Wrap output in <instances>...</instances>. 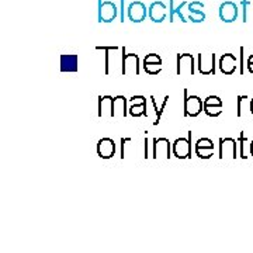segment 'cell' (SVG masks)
<instances>
[{
	"mask_svg": "<svg viewBox=\"0 0 253 253\" xmlns=\"http://www.w3.org/2000/svg\"><path fill=\"white\" fill-rule=\"evenodd\" d=\"M152 146V156L154 159H170L172 142L168 138H155Z\"/></svg>",
	"mask_w": 253,
	"mask_h": 253,
	"instance_id": "3",
	"label": "cell"
},
{
	"mask_svg": "<svg viewBox=\"0 0 253 253\" xmlns=\"http://www.w3.org/2000/svg\"><path fill=\"white\" fill-rule=\"evenodd\" d=\"M246 100H248V96H245V94H239L236 99V116L238 117H242V109H244V103Z\"/></svg>",
	"mask_w": 253,
	"mask_h": 253,
	"instance_id": "25",
	"label": "cell"
},
{
	"mask_svg": "<svg viewBox=\"0 0 253 253\" xmlns=\"http://www.w3.org/2000/svg\"><path fill=\"white\" fill-rule=\"evenodd\" d=\"M151 100H152V104H154L155 107V113H156V120H155L154 126H158L159 123H161V117H162L163 114V109L166 107V104H168V100H169V96H166L162 101V106H161V109L158 110V104H156V100H155L154 96H151Z\"/></svg>",
	"mask_w": 253,
	"mask_h": 253,
	"instance_id": "22",
	"label": "cell"
},
{
	"mask_svg": "<svg viewBox=\"0 0 253 253\" xmlns=\"http://www.w3.org/2000/svg\"><path fill=\"white\" fill-rule=\"evenodd\" d=\"M219 18L224 23H234L239 16V7L234 1H224L219 6Z\"/></svg>",
	"mask_w": 253,
	"mask_h": 253,
	"instance_id": "9",
	"label": "cell"
},
{
	"mask_svg": "<svg viewBox=\"0 0 253 253\" xmlns=\"http://www.w3.org/2000/svg\"><path fill=\"white\" fill-rule=\"evenodd\" d=\"M204 9V3L203 1H191L187 4V11H201Z\"/></svg>",
	"mask_w": 253,
	"mask_h": 253,
	"instance_id": "28",
	"label": "cell"
},
{
	"mask_svg": "<svg viewBox=\"0 0 253 253\" xmlns=\"http://www.w3.org/2000/svg\"><path fill=\"white\" fill-rule=\"evenodd\" d=\"M197 66L201 75H215V54H199Z\"/></svg>",
	"mask_w": 253,
	"mask_h": 253,
	"instance_id": "10",
	"label": "cell"
},
{
	"mask_svg": "<svg viewBox=\"0 0 253 253\" xmlns=\"http://www.w3.org/2000/svg\"><path fill=\"white\" fill-rule=\"evenodd\" d=\"M183 94H184V116L191 118L199 117L200 113L204 111V101L196 94H189L187 89L183 90Z\"/></svg>",
	"mask_w": 253,
	"mask_h": 253,
	"instance_id": "1",
	"label": "cell"
},
{
	"mask_svg": "<svg viewBox=\"0 0 253 253\" xmlns=\"http://www.w3.org/2000/svg\"><path fill=\"white\" fill-rule=\"evenodd\" d=\"M144 71L154 76L162 72V58L158 54H148L144 59Z\"/></svg>",
	"mask_w": 253,
	"mask_h": 253,
	"instance_id": "13",
	"label": "cell"
},
{
	"mask_svg": "<svg viewBox=\"0 0 253 253\" xmlns=\"http://www.w3.org/2000/svg\"><path fill=\"white\" fill-rule=\"evenodd\" d=\"M128 99L124 96H116L113 101V110H114V117H126L128 109H126Z\"/></svg>",
	"mask_w": 253,
	"mask_h": 253,
	"instance_id": "19",
	"label": "cell"
},
{
	"mask_svg": "<svg viewBox=\"0 0 253 253\" xmlns=\"http://www.w3.org/2000/svg\"><path fill=\"white\" fill-rule=\"evenodd\" d=\"M246 65H248V71L253 75V54H251L248 56V62H246Z\"/></svg>",
	"mask_w": 253,
	"mask_h": 253,
	"instance_id": "32",
	"label": "cell"
},
{
	"mask_svg": "<svg viewBox=\"0 0 253 253\" xmlns=\"http://www.w3.org/2000/svg\"><path fill=\"white\" fill-rule=\"evenodd\" d=\"M118 16V9L114 1L99 0V23H113Z\"/></svg>",
	"mask_w": 253,
	"mask_h": 253,
	"instance_id": "4",
	"label": "cell"
},
{
	"mask_svg": "<svg viewBox=\"0 0 253 253\" xmlns=\"http://www.w3.org/2000/svg\"><path fill=\"white\" fill-rule=\"evenodd\" d=\"M219 159L221 161H235L236 139L234 138H221L219 139Z\"/></svg>",
	"mask_w": 253,
	"mask_h": 253,
	"instance_id": "7",
	"label": "cell"
},
{
	"mask_svg": "<svg viewBox=\"0 0 253 253\" xmlns=\"http://www.w3.org/2000/svg\"><path fill=\"white\" fill-rule=\"evenodd\" d=\"M131 104H141V103H146V97L144 96H132L131 99H128Z\"/></svg>",
	"mask_w": 253,
	"mask_h": 253,
	"instance_id": "29",
	"label": "cell"
},
{
	"mask_svg": "<svg viewBox=\"0 0 253 253\" xmlns=\"http://www.w3.org/2000/svg\"><path fill=\"white\" fill-rule=\"evenodd\" d=\"M124 3H126V0H121V9H120V17H121V23H124L126 21V10H124Z\"/></svg>",
	"mask_w": 253,
	"mask_h": 253,
	"instance_id": "31",
	"label": "cell"
},
{
	"mask_svg": "<svg viewBox=\"0 0 253 253\" xmlns=\"http://www.w3.org/2000/svg\"><path fill=\"white\" fill-rule=\"evenodd\" d=\"M219 71L229 76L232 73H235L236 66H238V59L234 54H224L219 58Z\"/></svg>",
	"mask_w": 253,
	"mask_h": 253,
	"instance_id": "15",
	"label": "cell"
},
{
	"mask_svg": "<svg viewBox=\"0 0 253 253\" xmlns=\"http://www.w3.org/2000/svg\"><path fill=\"white\" fill-rule=\"evenodd\" d=\"M249 4H251V0H242V1H241V7H242V21H244V23H248Z\"/></svg>",
	"mask_w": 253,
	"mask_h": 253,
	"instance_id": "27",
	"label": "cell"
},
{
	"mask_svg": "<svg viewBox=\"0 0 253 253\" xmlns=\"http://www.w3.org/2000/svg\"><path fill=\"white\" fill-rule=\"evenodd\" d=\"M204 113L208 117L217 118L222 114V107H219V106H204Z\"/></svg>",
	"mask_w": 253,
	"mask_h": 253,
	"instance_id": "23",
	"label": "cell"
},
{
	"mask_svg": "<svg viewBox=\"0 0 253 253\" xmlns=\"http://www.w3.org/2000/svg\"><path fill=\"white\" fill-rule=\"evenodd\" d=\"M251 156H253V139L251 141Z\"/></svg>",
	"mask_w": 253,
	"mask_h": 253,
	"instance_id": "34",
	"label": "cell"
},
{
	"mask_svg": "<svg viewBox=\"0 0 253 253\" xmlns=\"http://www.w3.org/2000/svg\"><path fill=\"white\" fill-rule=\"evenodd\" d=\"M214 142L210 138H200L194 145V152L200 159H210L214 155Z\"/></svg>",
	"mask_w": 253,
	"mask_h": 253,
	"instance_id": "11",
	"label": "cell"
},
{
	"mask_svg": "<svg viewBox=\"0 0 253 253\" xmlns=\"http://www.w3.org/2000/svg\"><path fill=\"white\" fill-rule=\"evenodd\" d=\"M79 71V56L76 54L61 55V72H78Z\"/></svg>",
	"mask_w": 253,
	"mask_h": 253,
	"instance_id": "17",
	"label": "cell"
},
{
	"mask_svg": "<svg viewBox=\"0 0 253 253\" xmlns=\"http://www.w3.org/2000/svg\"><path fill=\"white\" fill-rule=\"evenodd\" d=\"M97 155L101 159H111L116 155V142L111 138H101L97 142Z\"/></svg>",
	"mask_w": 253,
	"mask_h": 253,
	"instance_id": "14",
	"label": "cell"
},
{
	"mask_svg": "<svg viewBox=\"0 0 253 253\" xmlns=\"http://www.w3.org/2000/svg\"><path fill=\"white\" fill-rule=\"evenodd\" d=\"M172 151L177 159H189L191 156V131L187 136H180L173 142Z\"/></svg>",
	"mask_w": 253,
	"mask_h": 253,
	"instance_id": "2",
	"label": "cell"
},
{
	"mask_svg": "<svg viewBox=\"0 0 253 253\" xmlns=\"http://www.w3.org/2000/svg\"><path fill=\"white\" fill-rule=\"evenodd\" d=\"M139 56L136 54H126V48H123V66H121V73L126 75H139Z\"/></svg>",
	"mask_w": 253,
	"mask_h": 253,
	"instance_id": "5",
	"label": "cell"
},
{
	"mask_svg": "<svg viewBox=\"0 0 253 253\" xmlns=\"http://www.w3.org/2000/svg\"><path fill=\"white\" fill-rule=\"evenodd\" d=\"M177 68L176 73L179 76H193L194 75V56L191 54H179L177 55Z\"/></svg>",
	"mask_w": 253,
	"mask_h": 253,
	"instance_id": "6",
	"label": "cell"
},
{
	"mask_svg": "<svg viewBox=\"0 0 253 253\" xmlns=\"http://www.w3.org/2000/svg\"><path fill=\"white\" fill-rule=\"evenodd\" d=\"M168 16V6L163 1H154L148 7V17L154 23H162Z\"/></svg>",
	"mask_w": 253,
	"mask_h": 253,
	"instance_id": "12",
	"label": "cell"
},
{
	"mask_svg": "<svg viewBox=\"0 0 253 253\" xmlns=\"http://www.w3.org/2000/svg\"><path fill=\"white\" fill-rule=\"evenodd\" d=\"M187 18L191 23H203L206 20V13L201 10V11H190L187 13Z\"/></svg>",
	"mask_w": 253,
	"mask_h": 253,
	"instance_id": "24",
	"label": "cell"
},
{
	"mask_svg": "<svg viewBox=\"0 0 253 253\" xmlns=\"http://www.w3.org/2000/svg\"><path fill=\"white\" fill-rule=\"evenodd\" d=\"M249 110H251V113L253 114V99L251 100V103H249Z\"/></svg>",
	"mask_w": 253,
	"mask_h": 253,
	"instance_id": "33",
	"label": "cell"
},
{
	"mask_svg": "<svg viewBox=\"0 0 253 253\" xmlns=\"http://www.w3.org/2000/svg\"><path fill=\"white\" fill-rule=\"evenodd\" d=\"M128 114L135 118L144 117V116L148 117V113H146V103H141V104H131V107L128 109Z\"/></svg>",
	"mask_w": 253,
	"mask_h": 253,
	"instance_id": "21",
	"label": "cell"
},
{
	"mask_svg": "<svg viewBox=\"0 0 253 253\" xmlns=\"http://www.w3.org/2000/svg\"><path fill=\"white\" fill-rule=\"evenodd\" d=\"M148 14V10L142 1H132L128 7H126V17L131 20L132 23H142Z\"/></svg>",
	"mask_w": 253,
	"mask_h": 253,
	"instance_id": "8",
	"label": "cell"
},
{
	"mask_svg": "<svg viewBox=\"0 0 253 253\" xmlns=\"http://www.w3.org/2000/svg\"><path fill=\"white\" fill-rule=\"evenodd\" d=\"M187 4H189V1L184 0V1H181L177 7H174L173 0H169V21H170V23H174V21L179 20L181 23H187L189 18H187V16L183 13V9L187 7Z\"/></svg>",
	"mask_w": 253,
	"mask_h": 253,
	"instance_id": "16",
	"label": "cell"
},
{
	"mask_svg": "<svg viewBox=\"0 0 253 253\" xmlns=\"http://www.w3.org/2000/svg\"><path fill=\"white\" fill-rule=\"evenodd\" d=\"M245 49L244 48H241V55H239V63H241V65H239V68H241V69H239V73H241V75H244L245 73V61H244V58H245Z\"/></svg>",
	"mask_w": 253,
	"mask_h": 253,
	"instance_id": "30",
	"label": "cell"
},
{
	"mask_svg": "<svg viewBox=\"0 0 253 253\" xmlns=\"http://www.w3.org/2000/svg\"><path fill=\"white\" fill-rule=\"evenodd\" d=\"M204 106H219V107H222L224 103L218 96H208L207 99H204Z\"/></svg>",
	"mask_w": 253,
	"mask_h": 253,
	"instance_id": "26",
	"label": "cell"
},
{
	"mask_svg": "<svg viewBox=\"0 0 253 253\" xmlns=\"http://www.w3.org/2000/svg\"><path fill=\"white\" fill-rule=\"evenodd\" d=\"M238 142H239V156L242 159H246L251 155V142H248L244 132H241V135L238 138Z\"/></svg>",
	"mask_w": 253,
	"mask_h": 253,
	"instance_id": "20",
	"label": "cell"
},
{
	"mask_svg": "<svg viewBox=\"0 0 253 253\" xmlns=\"http://www.w3.org/2000/svg\"><path fill=\"white\" fill-rule=\"evenodd\" d=\"M113 101H114V97H111V96H100L99 97V114H97L100 118L114 117Z\"/></svg>",
	"mask_w": 253,
	"mask_h": 253,
	"instance_id": "18",
	"label": "cell"
}]
</instances>
